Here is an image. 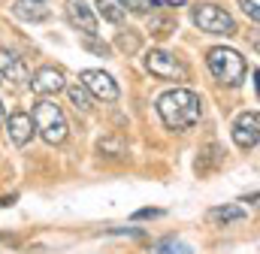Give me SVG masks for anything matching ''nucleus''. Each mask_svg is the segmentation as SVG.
Here are the masks:
<instances>
[{"instance_id":"nucleus-1","label":"nucleus","mask_w":260,"mask_h":254,"mask_svg":"<svg viewBox=\"0 0 260 254\" xmlns=\"http://www.w3.org/2000/svg\"><path fill=\"white\" fill-rule=\"evenodd\" d=\"M157 115L170 130H191L203 115V103L194 91L188 88H173L157 97Z\"/></svg>"},{"instance_id":"nucleus-2","label":"nucleus","mask_w":260,"mask_h":254,"mask_svg":"<svg viewBox=\"0 0 260 254\" xmlns=\"http://www.w3.org/2000/svg\"><path fill=\"white\" fill-rule=\"evenodd\" d=\"M206 67H209V73H212L221 85H227V88H239V85L245 82V73H248L245 58H242L236 49H227V46L209 49V52H206Z\"/></svg>"},{"instance_id":"nucleus-3","label":"nucleus","mask_w":260,"mask_h":254,"mask_svg":"<svg viewBox=\"0 0 260 254\" xmlns=\"http://www.w3.org/2000/svg\"><path fill=\"white\" fill-rule=\"evenodd\" d=\"M30 121H34V130H37L49 145H61L67 139V130H70V127H67L64 112H61V106H58L55 100H49V97H43V100L34 103Z\"/></svg>"},{"instance_id":"nucleus-4","label":"nucleus","mask_w":260,"mask_h":254,"mask_svg":"<svg viewBox=\"0 0 260 254\" xmlns=\"http://www.w3.org/2000/svg\"><path fill=\"white\" fill-rule=\"evenodd\" d=\"M194 24L203 34L212 37H233L236 34V21L227 9L215 6V3H197L194 6Z\"/></svg>"},{"instance_id":"nucleus-5","label":"nucleus","mask_w":260,"mask_h":254,"mask_svg":"<svg viewBox=\"0 0 260 254\" xmlns=\"http://www.w3.org/2000/svg\"><path fill=\"white\" fill-rule=\"evenodd\" d=\"M142 64H145V70H148L151 76H157V79H167V82H185V79H188L185 64L179 61L176 55L164 52V49H151V52H145Z\"/></svg>"},{"instance_id":"nucleus-6","label":"nucleus","mask_w":260,"mask_h":254,"mask_svg":"<svg viewBox=\"0 0 260 254\" xmlns=\"http://www.w3.org/2000/svg\"><path fill=\"white\" fill-rule=\"evenodd\" d=\"M79 79H82V85L88 88L91 97L106 100V103H115L118 100V85H115V79L109 73H103V70H85Z\"/></svg>"},{"instance_id":"nucleus-7","label":"nucleus","mask_w":260,"mask_h":254,"mask_svg":"<svg viewBox=\"0 0 260 254\" xmlns=\"http://www.w3.org/2000/svg\"><path fill=\"white\" fill-rule=\"evenodd\" d=\"M260 139V118L257 112L251 109V112H242L236 121H233V142L239 145V148H254Z\"/></svg>"},{"instance_id":"nucleus-8","label":"nucleus","mask_w":260,"mask_h":254,"mask_svg":"<svg viewBox=\"0 0 260 254\" xmlns=\"http://www.w3.org/2000/svg\"><path fill=\"white\" fill-rule=\"evenodd\" d=\"M30 88L40 94V97H55L58 91H64L67 82H64V73L58 67H40L30 79Z\"/></svg>"},{"instance_id":"nucleus-9","label":"nucleus","mask_w":260,"mask_h":254,"mask_svg":"<svg viewBox=\"0 0 260 254\" xmlns=\"http://www.w3.org/2000/svg\"><path fill=\"white\" fill-rule=\"evenodd\" d=\"M0 79L12 82V85H27L30 82V70H27L24 58H18L9 49H0Z\"/></svg>"},{"instance_id":"nucleus-10","label":"nucleus","mask_w":260,"mask_h":254,"mask_svg":"<svg viewBox=\"0 0 260 254\" xmlns=\"http://www.w3.org/2000/svg\"><path fill=\"white\" fill-rule=\"evenodd\" d=\"M67 18H70V24L79 27L82 34L97 37V15H94V9H91L85 0H67Z\"/></svg>"},{"instance_id":"nucleus-11","label":"nucleus","mask_w":260,"mask_h":254,"mask_svg":"<svg viewBox=\"0 0 260 254\" xmlns=\"http://www.w3.org/2000/svg\"><path fill=\"white\" fill-rule=\"evenodd\" d=\"M6 130H9V139H12L18 148H24V145L34 139V121H30L27 112H12L9 121H6Z\"/></svg>"},{"instance_id":"nucleus-12","label":"nucleus","mask_w":260,"mask_h":254,"mask_svg":"<svg viewBox=\"0 0 260 254\" xmlns=\"http://www.w3.org/2000/svg\"><path fill=\"white\" fill-rule=\"evenodd\" d=\"M12 15L21 18V21H30V24H40L49 18V9L43 0H15L12 3Z\"/></svg>"},{"instance_id":"nucleus-13","label":"nucleus","mask_w":260,"mask_h":254,"mask_svg":"<svg viewBox=\"0 0 260 254\" xmlns=\"http://www.w3.org/2000/svg\"><path fill=\"white\" fill-rule=\"evenodd\" d=\"M176 15L173 12H157V9H151V18H148V30H151V37H170V34H176Z\"/></svg>"},{"instance_id":"nucleus-14","label":"nucleus","mask_w":260,"mask_h":254,"mask_svg":"<svg viewBox=\"0 0 260 254\" xmlns=\"http://www.w3.org/2000/svg\"><path fill=\"white\" fill-rule=\"evenodd\" d=\"M248 212L239 209V206H218V209H209V221L212 224H233V221H245Z\"/></svg>"},{"instance_id":"nucleus-15","label":"nucleus","mask_w":260,"mask_h":254,"mask_svg":"<svg viewBox=\"0 0 260 254\" xmlns=\"http://www.w3.org/2000/svg\"><path fill=\"white\" fill-rule=\"evenodd\" d=\"M148 254H194V248L185 242V239H179V236H167V239H160V242H154Z\"/></svg>"},{"instance_id":"nucleus-16","label":"nucleus","mask_w":260,"mask_h":254,"mask_svg":"<svg viewBox=\"0 0 260 254\" xmlns=\"http://www.w3.org/2000/svg\"><path fill=\"white\" fill-rule=\"evenodd\" d=\"M115 46H118L124 55H136V52L142 49V37H139V30H133V27H127V30H118Z\"/></svg>"},{"instance_id":"nucleus-17","label":"nucleus","mask_w":260,"mask_h":254,"mask_svg":"<svg viewBox=\"0 0 260 254\" xmlns=\"http://www.w3.org/2000/svg\"><path fill=\"white\" fill-rule=\"evenodd\" d=\"M97 12L106 18V21H112V24H121L124 21V6L118 3V0H97Z\"/></svg>"},{"instance_id":"nucleus-18","label":"nucleus","mask_w":260,"mask_h":254,"mask_svg":"<svg viewBox=\"0 0 260 254\" xmlns=\"http://www.w3.org/2000/svg\"><path fill=\"white\" fill-rule=\"evenodd\" d=\"M64 91L70 94V103H73L76 109H82V112L91 109V94H88V88H85L82 82H79V85H67Z\"/></svg>"},{"instance_id":"nucleus-19","label":"nucleus","mask_w":260,"mask_h":254,"mask_svg":"<svg viewBox=\"0 0 260 254\" xmlns=\"http://www.w3.org/2000/svg\"><path fill=\"white\" fill-rule=\"evenodd\" d=\"M124 6V12H136V15H148L151 9L160 6V0H118Z\"/></svg>"},{"instance_id":"nucleus-20","label":"nucleus","mask_w":260,"mask_h":254,"mask_svg":"<svg viewBox=\"0 0 260 254\" xmlns=\"http://www.w3.org/2000/svg\"><path fill=\"white\" fill-rule=\"evenodd\" d=\"M221 164V151H218V145H209V151L197 161V173H209V170H215Z\"/></svg>"},{"instance_id":"nucleus-21","label":"nucleus","mask_w":260,"mask_h":254,"mask_svg":"<svg viewBox=\"0 0 260 254\" xmlns=\"http://www.w3.org/2000/svg\"><path fill=\"white\" fill-rule=\"evenodd\" d=\"M88 52H94V55H109V46L106 43H100V40H94L91 34H85V43H82Z\"/></svg>"},{"instance_id":"nucleus-22","label":"nucleus","mask_w":260,"mask_h":254,"mask_svg":"<svg viewBox=\"0 0 260 254\" xmlns=\"http://www.w3.org/2000/svg\"><path fill=\"white\" fill-rule=\"evenodd\" d=\"M164 209H136L133 212V221H148V218H160Z\"/></svg>"},{"instance_id":"nucleus-23","label":"nucleus","mask_w":260,"mask_h":254,"mask_svg":"<svg viewBox=\"0 0 260 254\" xmlns=\"http://www.w3.org/2000/svg\"><path fill=\"white\" fill-rule=\"evenodd\" d=\"M239 6H242V12H245V15H248L251 21H257V18H260L257 3H254V0H239Z\"/></svg>"},{"instance_id":"nucleus-24","label":"nucleus","mask_w":260,"mask_h":254,"mask_svg":"<svg viewBox=\"0 0 260 254\" xmlns=\"http://www.w3.org/2000/svg\"><path fill=\"white\" fill-rule=\"evenodd\" d=\"M15 203V197H0V209H9Z\"/></svg>"},{"instance_id":"nucleus-25","label":"nucleus","mask_w":260,"mask_h":254,"mask_svg":"<svg viewBox=\"0 0 260 254\" xmlns=\"http://www.w3.org/2000/svg\"><path fill=\"white\" fill-rule=\"evenodd\" d=\"M0 242H15L12 236H6V233H0Z\"/></svg>"},{"instance_id":"nucleus-26","label":"nucleus","mask_w":260,"mask_h":254,"mask_svg":"<svg viewBox=\"0 0 260 254\" xmlns=\"http://www.w3.org/2000/svg\"><path fill=\"white\" fill-rule=\"evenodd\" d=\"M3 118H6V109H3V103H0V121H3Z\"/></svg>"},{"instance_id":"nucleus-27","label":"nucleus","mask_w":260,"mask_h":254,"mask_svg":"<svg viewBox=\"0 0 260 254\" xmlns=\"http://www.w3.org/2000/svg\"><path fill=\"white\" fill-rule=\"evenodd\" d=\"M0 85H3V79H0Z\"/></svg>"}]
</instances>
